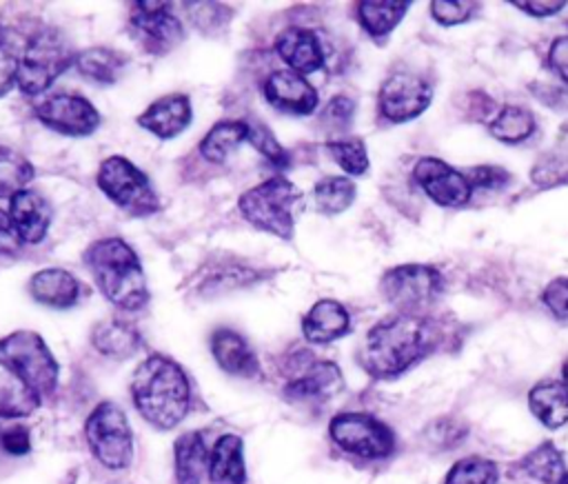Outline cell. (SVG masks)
I'll return each mask as SVG.
<instances>
[{"label": "cell", "mask_w": 568, "mask_h": 484, "mask_svg": "<svg viewBox=\"0 0 568 484\" xmlns=\"http://www.w3.org/2000/svg\"><path fill=\"white\" fill-rule=\"evenodd\" d=\"M89 340L100 355L111 360H126L135 355L138 349L142 346V337L138 329L122 317H104L95 322Z\"/></svg>", "instance_id": "27"}, {"label": "cell", "mask_w": 568, "mask_h": 484, "mask_svg": "<svg viewBox=\"0 0 568 484\" xmlns=\"http://www.w3.org/2000/svg\"><path fill=\"white\" fill-rule=\"evenodd\" d=\"M184 16L197 31L217 33L231 22L233 9L220 2H184Z\"/></svg>", "instance_id": "42"}, {"label": "cell", "mask_w": 568, "mask_h": 484, "mask_svg": "<svg viewBox=\"0 0 568 484\" xmlns=\"http://www.w3.org/2000/svg\"><path fill=\"white\" fill-rule=\"evenodd\" d=\"M468 435V426L466 422L457 420V417H450V415H442V417H435L426 424L422 437L424 442L435 448V451H453L457 448Z\"/></svg>", "instance_id": "41"}, {"label": "cell", "mask_w": 568, "mask_h": 484, "mask_svg": "<svg viewBox=\"0 0 568 484\" xmlns=\"http://www.w3.org/2000/svg\"><path fill=\"white\" fill-rule=\"evenodd\" d=\"M410 2L397 0H362L353 4V16L362 31L377 44H384L386 38L408 13Z\"/></svg>", "instance_id": "25"}, {"label": "cell", "mask_w": 568, "mask_h": 484, "mask_svg": "<svg viewBox=\"0 0 568 484\" xmlns=\"http://www.w3.org/2000/svg\"><path fill=\"white\" fill-rule=\"evenodd\" d=\"M126 29L133 42L155 58L175 51L186 36L182 20L169 2H131Z\"/></svg>", "instance_id": "13"}, {"label": "cell", "mask_w": 568, "mask_h": 484, "mask_svg": "<svg viewBox=\"0 0 568 484\" xmlns=\"http://www.w3.org/2000/svg\"><path fill=\"white\" fill-rule=\"evenodd\" d=\"M82 264L98 291L120 311H142L149 300V282L135 249L118 235L93 240L82 251Z\"/></svg>", "instance_id": "2"}, {"label": "cell", "mask_w": 568, "mask_h": 484, "mask_svg": "<svg viewBox=\"0 0 568 484\" xmlns=\"http://www.w3.org/2000/svg\"><path fill=\"white\" fill-rule=\"evenodd\" d=\"M33 178L31 160L13 147L0 144V200H11L22 189H29Z\"/></svg>", "instance_id": "35"}, {"label": "cell", "mask_w": 568, "mask_h": 484, "mask_svg": "<svg viewBox=\"0 0 568 484\" xmlns=\"http://www.w3.org/2000/svg\"><path fill=\"white\" fill-rule=\"evenodd\" d=\"M499 471L493 460L479 455H466L457 460L446 473L442 484H497Z\"/></svg>", "instance_id": "39"}, {"label": "cell", "mask_w": 568, "mask_h": 484, "mask_svg": "<svg viewBox=\"0 0 568 484\" xmlns=\"http://www.w3.org/2000/svg\"><path fill=\"white\" fill-rule=\"evenodd\" d=\"M264 100L286 115H311L320 104V93L306 75L291 69H275L262 80Z\"/></svg>", "instance_id": "17"}, {"label": "cell", "mask_w": 568, "mask_h": 484, "mask_svg": "<svg viewBox=\"0 0 568 484\" xmlns=\"http://www.w3.org/2000/svg\"><path fill=\"white\" fill-rule=\"evenodd\" d=\"M131 400L151 426L169 431L178 426L191 409L189 375L173 357L153 353L133 371Z\"/></svg>", "instance_id": "3"}, {"label": "cell", "mask_w": 568, "mask_h": 484, "mask_svg": "<svg viewBox=\"0 0 568 484\" xmlns=\"http://www.w3.org/2000/svg\"><path fill=\"white\" fill-rule=\"evenodd\" d=\"M488 133L504 144H524L526 140H530L537 131V120L535 113L524 107V104H515V102H506L501 107H497L495 115L488 120Z\"/></svg>", "instance_id": "32"}, {"label": "cell", "mask_w": 568, "mask_h": 484, "mask_svg": "<svg viewBox=\"0 0 568 484\" xmlns=\"http://www.w3.org/2000/svg\"><path fill=\"white\" fill-rule=\"evenodd\" d=\"M7 213L22 244H40L51 226L53 209L49 200L36 189H22L9 200Z\"/></svg>", "instance_id": "21"}, {"label": "cell", "mask_w": 568, "mask_h": 484, "mask_svg": "<svg viewBox=\"0 0 568 484\" xmlns=\"http://www.w3.org/2000/svg\"><path fill=\"white\" fill-rule=\"evenodd\" d=\"M302 202V191L282 173H273L237 198V211L253 229L280 240H293Z\"/></svg>", "instance_id": "4"}, {"label": "cell", "mask_w": 568, "mask_h": 484, "mask_svg": "<svg viewBox=\"0 0 568 484\" xmlns=\"http://www.w3.org/2000/svg\"><path fill=\"white\" fill-rule=\"evenodd\" d=\"M408 182L419 189L433 204L444 209H459L473 200V189L466 173L435 155L415 160L408 171Z\"/></svg>", "instance_id": "16"}, {"label": "cell", "mask_w": 568, "mask_h": 484, "mask_svg": "<svg viewBox=\"0 0 568 484\" xmlns=\"http://www.w3.org/2000/svg\"><path fill=\"white\" fill-rule=\"evenodd\" d=\"M442 342V322L428 315L390 313L377 320L357 349L359 366L373 380H395Z\"/></svg>", "instance_id": "1"}, {"label": "cell", "mask_w": 568, "mask_h": 484, "mask_svg": "<svg viewBox=\"0 0 568 484\" xmlns=\"http://www.w3.org/2000/svg\"><path fill=\"white\" fill-rule=\"evenodd\" d=\"M357 102L346 93H335L317 113V127L328 135V140L351 135V127L355 120Z\"/></svg>", "instance_id": "37"}, {"label": "cell", "mask_w": 568, "mask_h": 484, "mask_svg": "<svg viewBox=\"0 0 568 484\" xmlns=\"http://www.w3.org/2000/svg\"><path fill=\"white\" fill-rule=\"evenodd\" d=\"M513 7H517L519 11L532 16V18H548V16H555L559 11H564L568 7V2L564 0H557V2H550V0H535V2H510Z\"/></svg>", "instance_id": "50"}, {"label": "cell", "mask_w": 568, "mask_h": 484, "mask_svg": "<svg viewBox=\"0 0 568 484\" xmlns=\"http://www.w3.org/2000/svg\"><path fill=\"white\" fill-rule=\"evenodd\" d=\"M209 349L215 364L233 377L253 380L262 371L257 353L251 346V342L231 326L213 329L209 335Z\"/></svg>", "instance_id": "20"}, {"label": "cell", "mask_w": 568, "mask_h": 484, "mask_svg": "<svg viewBox=\"0 0 568 484\" xmlns=\"http://www.w3.org/2000/svg\"><path fill=\"white\" fill-rule=\"evenodd\" d=\"M273 49L277 58L284 62V69H291L300 75L315 73L326 64V49L317 31L300 24H291L282 29L275 40Z\"/></svg>", "instance_id": "18"}, {"label": "cell", "mask_w": 568, "mask_h": 484, "mask_svg": "<svg viewBox=\"0 0 568 484\" xmlns=\"http://www.w3.org/2000/svg\"><path fill=\"white\" fill-rule=\"evenodd\" d=\"M248 135L246 142L277 171L291 167V153L280 144V140L273 135L271 127L264 124L262 120H248Z\"/></svg>", "instance_id": "40"}, {"label": "cell", "mask_w": 568, "mask_h": 484, "mask_svg": "<svg viewBox=\"0 0 568 484\" xmlns=\"http://www.w3.org/2000/svg\"><path fill=\"white\" fill-rule=\"evenodd\" d=\"M78 51L58 27H40L20 49L18 91L27 98L49 93L53 82L75 62Z\"/></svg>", "instance_id": "5"}, {"label": "cell", "mask_w": 568, "mask_h": 484, "mask_svg": "<svg viewBox=\"0 0 568 484\" xmlns=\"http://www.w3.org/2000/svg\"><path fill=\"white\" fill-rule=\"evenodd\" d=\"M209 480L213 484H244V442L235 433H224L215 440L209 455Z\"/></svg>", "instance_id": "28"}, {"label": "cell", "mask_w": 568, "mask_h": 484, "mask_svg": "<svg viewBox=\"0 0 568 484\" xmlns=\"http://www.w3.org/2000/svg\"><path fill=\"white\" fill-rule=\"evenodd\" d=\"M566 473L564 453L552 442L537 444L508 468L515 484H557Z\"/></svg>", "instance_id": "24"}, {"label": "cell", "mask_w": 568, "mask_h": 484, "mask_svg": "<svg viewBox=\"0 0 568 484\" xmlns=\"http://www.w3.org/2000/svg\"><path fill=\"white\" fill-rule=\"evenodd\" d=\"M561 382L568 386V357L561 362Z\"/></svg>", "instance_id": "51"}, {"label": "cell", "mask_w": 568, "mask_h": 484, "mask_svg": "<svg viewBox=\"0 0 568 484\" xmlns=\"http://www.w3.org/2000/svg\"><path fill=\"white\" fill-rule=\"evenodd\" d=\"M29 295L47 309H73L84 295V284L62 266L38 269L27 282Z\"/></svg>", "instance_id": "22"}, {"label": "cell", "mask_w": 568, "mask_h": 484, "mask_svg": "<svg viewBox=\"0 0 568 484\" xmlns=\"http://www.w3.org/2000/svg\"><path fill=\"white\" fill-rule=\"evenodd\" d=\"M326 151L333 158V162L348 178H359L371 167L366 142L362 138H357V135H344V138L326 140Z\"/></svg>", "instance_id": "36"}, {"label": "cell", "mask_w": 568, "mask_h": 484, "mask_svg": "<svg viewBox=\"0 0 568 484\" xmlns=\"http://www.w3.org/2000/svg\"><path fill=\"white\" fill-rule=\"evenodd\" d=\"M539 302L544 309L557 320L568 324V275H557L552 278L539 295Z\"/></svg>", "instance_id": "45"}, {"label": "cell", "mask_w": 568, "mask_h": 484, "mask_svg": "<svg viewBox=\"0 0 568 484\" xmlns=\"http://www.w3.org/2000/svg\"><path fill=\"white\" fill-rule=\"evenodd\" d=\"M331 442L359 460H384L395 451L393 428L371 413L344 411L328 422Z\"/></svg>", "instance_id": "12"}, {"label": "cell", "mask_w": 568, "mask_h": 484, "mask_svg": "<svg viewBox=\"0 0 568 484\" xmlns=\"http://www.w3.org/2000/svg\"><path fill=\"white\" fill-rule=\"evenodd\" d=\"M129 64V56L115 47H106V44H95V47H87L82 51H78L75 56V71L87 80L93 82L98 87H109L115 84L124 69Z\"/></svg>", "instance_id": "26"}, {"label": "cell", "mask_w": 568, "mask_h": 484, "mask_svg": "<svg viewBox=\"0 0 568 484\" xmlns=\"http://www.w3.org/2000/svg\"><path fill=\"white\" fill-rule=\"evenodd\" d=\"M546 67L568 87V33L552 38L546 53Z\"/></svg>", "instance_id": "47"}, {"label": "cell", "mask_w": 568, "mask_h": 484, "mask_svg": "<svg viewBox=\"0 0 568 484\" xmlns=\"http://www.w3.org/2000/svg\"><path fill=\"white\" fill-rule=\"evenodd\" d=\"M464 173L468 178L473 193L475 191H504L515 180V175L499 164H477Z\"/></svg>", "instance_id": "44"}, {"label": "cell", "mask_w": 568, "mask_h": 484, "mask_svg": "<svg viewBox=\"0 0 568 484\" xmlns=\"http://www.w3.org/2000/svg\"><path fill=\"white\" fill-rule=\"evenodd\" d=\"M446 291L444 273L433 264H397L382 273L379 295L395 313L428 315Z\"/></svg>", "instance_id": "7"}, {"label": "cell", "mask_w": 568, "mask_h": 484, "mask_svg": "<svg viewBox=\"0 0 568 484\" xmlns=\"http://www.w3.org/2000/svg\"><path fill=\"white\" fill-rule=\"evenodd\" d=\"M18 64H20V49L0 31V98L7 95L13 87H18Z\"/></svg>", "instance_id": "46"}, {"label": "cell", "mask_w": 568, "mask_h": 484, "mask_svg": "<svg viewBox=\"0 0 568 484\" xmlns=\"http://www.w3.org/2000/svg\"><path fill=\"white\" fill-rule=\"evenodd\" d=\"M530 413L546 426L568 424V386L561 380H541L528 391Z\"/></svg>", "instance_id": "29"}, {"label": "cell", "mask_w": 568, "mask_h": 484, "mask_svg": "<svg viewBox=\"0 0 568 484\" xmlns=\"http://www.w3.org/2000/svg\"><path fill=\"white\" fill-rule=\"evenodd\" d=\"M433 102V82L406 67L395 64L377 89V118L382 124H404L422 115Z\"/></svg>", "instance_id": "10"}, {"label": "cell", "mask_w": 568, "mask_h": 484, "mask_svg": "<svg viewBox=\"0 0 568 484\" xmlns=\"http://www.w3.org/2000/svg\"><path fill=\"white\" fill-rule=\"evenodd\" d=\"M98 189L126 215L149 218L160 211V198L151 178L124 155H109L95 173Z\"/></svg>", "instance_id": "9"}, {"label": "cell", "mask_w": 568, "mask_h": 484, "mask_svg": "<svg viewBox=\"0 0 568 484\" xmlns=\"http://www.w3.org/2000/svg\"><path fill=\"white\" fill-rule=\"evenodd\" d=\"M282 395L297 406H322L344 389L342 369L306 346L288 349L280 360Z\"/></svg>", "instance_id": "6"}, {"label": "cell", "mask_w": 568, "mask_h": 484, "mask_svg": "<svg viewBox=\"0 0 568 484\" xmlns=\"http://www.w3.org/2000/svg\"><path fill=\"white\" fill-rule=\"evenodd\" d=\"M530 182L537 189H555L568 184V144L552 147L535 160L530 167Z\"/></svg>", "instance_id": "38"}, {"label": "cell", "mask_w": 568, "mask_h": 484, "mask_svg": "<svg viewBox=\"0 0 568 484\" xmlns=\"http://www.w3.org/2000/svg\"><path fill=\"white\" fill-rule=\"evenodd\" d=\"M178 484H202L209 475V446L200 431L182 433L173 444Z\"/></svg>", "instance_id": "30"}, {"label": "cell", "mask_w": 568, "mask_h": 484, "mask_svg": "<svg viewBox=\"0 0 568 484\" xmlns=\"http://www.w3.org/2000/svg\"><path fill=\"white\" fill-rule=\"evenodd\" d=\"M0 364L7 366L40 400L51 395L58 386L60 366L44 337L36 331L18 329L0 337Z\"/></svg>", "instance_id": "8"}, {"label": "cell", "mask_w": 568, "mask_h": 484, "mask_svg": "<svg viewBox=\"0 0 568 484\" xmlns=\"http://www.w3.org/2000/svg\"><path fill=\"white\" fill-rule=\"evenodd\" d=\"M0 446L9 455H27L31 451V437L24 426H11L0 433Z\"/></svg>", "instance_id": "48"}, {"label": "cell", "mask_w": 568, "mask_h": 484, "mask_svg": "<svg viewBox=\"0 0 568 484\" xmlns=\"http://www.w3.org/2000/svg\"><path fill=\"white\" fill-rule=\"evenodd\" d=\"M481 4L470 0H435L428 4L430 18L442 27H455L473 20L479 13Z\"/></svg>", "instance_id": "43"}, {"label": "cell", "mask_w": 568, "mask_h": 484, "mask_svg": "<svg viewBox=\"0 0 568 484\" xmlns=\"http://www.w3.org/2000/svg\"><path fill=\"white\" fill-rule=\"evenodd\" d=\"M24 244L20 242L13 222L7 213V209H0V255H13L22 249Z\"/></svg>", "instance_id": "49"}, {"label": "cell", "mask_w": 568, "mask_h": 484, "mask_svg": "<svg viewBox=\"0 0 568 484\" xmlns=\"http://www.w3.org/2000/svg\"><path fill=\"white\" fill-rule=\"evenodd\" d=\"M84 437L93 457L111 468L122 471L133 460V433L124 411L115 402H100L84 422Z\"/></svg>", "instance_id": "11"}, {"label": "cell", "mask_w": 568, "mask_h": 484, "mask_svg": "<svg viewBox=\"0 0 568 484\" xmlns=\"http://www.w3.org/2000/svg\"><path fill=\"white\" fill-rule=\"evenodd\" d=\"M40 397L0 364V420L27 417L40 406Z\"/></svg>", "instance_id": "34"}, {"label": "cell", "mask_w": 568, "mask_h": 484, "mask_svg": "<svg viewBox=\"0 0 568 484\" xmlns=\"http://www.w3.org/2000/svg\"><path fill=\"white\" fill-rule=\"evenodd\" d=\"M248 135L246 118H226L217 120L200 140V155L211 164H222L231 153H235Z\"/></svg>", "instance_id": "31"}, {"label": "cell", "mask_w": 568, "mask_h": 484, "mask_svg": "<svg viewBox=\"0 0 568 484\" xmlns=\"http://www.w3.org/2000/svg\"><path fill=\"white\" fill-rule=\"evenodd\" d=\"M31 111L44 129L69 138H87L102 124L98 107L75 91L44 93L36 98Z\"/></svg>", "instance_id": "14"}, {"label": "cell", "mask_w": 568, "mask_h": 484, "mask_svg": "<svg viewBox=\"0 0 568 484\" xmlns=\"http://www.w3.org/2000/svg\"><path fill=\"white\" fill-rule=\"evenodd\" d=\"M193 122V104L186 93H166L155 98L142 113H138L135 124L160 140H173L186 131Z\"/></svg>", "instance_id": "19"}, {"label": "cell", "mask_w": 568, "mask_h": 484, "mask_svg": "<svg viewBox=\"0 0 568 484\" xmlns=\"http://www.w3.org/2000/svg\"><path fill=\"white\" fill-rule=\"evenodd\" d=\"M357 198V186L348 175H324L313 184V209L326 218L344 213Z\"/></svg>", "instance_id": "33"}, {"label": "cell", "mask_w": 568, "mask_h": 484, "mask_svg": "<svg viewBox=\"0 0 568 484\" xmlns=\"http://www.w3.org/2000/svg\"><path fill=\"white\" fill-rule=\"evenodd\" d=\"M557 484H568V473H566V475H564V477H561Z\"/></svg>", "instance_id": "52"}, {"label": "cell", "mask_w": 568, "mask_h": 484, "mask_svg": "<svg viewBox=\"0 0 568 484\" xmlns=\"http://www.w3.org/2000/svg\"><path fill=\"white\" fill-rule=\"evenodd\" d=\"M302 335L308 344H331L335 340H342L344 335L351 333V313L348 309L333 300V298H324L317 300L304 315L300 322Z\"/></svg>", "instance_id": "23"}, {"label": "cell", "mask_w": 568, "mask_h": 484, "mask_svg": "<svg viewBox=\"0 0 568 484\" xmlns=\"http://www.w3.org/2000/svg\"><path fill=\"white\" fill-rule=\"evenodd\" d=\"M273 273V269L253 264L244 258L233 255H217L204 262L193 278L189 280V293L200 300H211L217 295H226L240 289H248L253 284H260Z\"/></svg>", "instance_id": "15"}]
</instances>
